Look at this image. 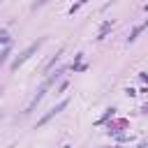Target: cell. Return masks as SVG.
Here are the masks:
<instances>
[{"label":"cell","mask_w":148,"mask_h":148,"mask_svg":"<svg viewBox=\"0 0 148 148\" xmlns=\"http://www.w3.org/2000/svg\"><path fill=\"white\" fill-rule=\"evenodd\" d=\"M109 30H111V21H104V23H102V28H99V32H97V39H104Z\"/></svg>","instance_id":"cell-4"},{"label":"cell","mask_w":148,"mask_h":148,"mask_svg":"<svg viewBox=\"0 0 148 148\" xmlns=\"http://www.w3.org/2000/svg\"><path fill=\"white\" fill-rule=\"evenodd\" d=\"M58 74H60V72H56L53 76H49V79H46V81L42 83V88H39V90L35 92V97H32V99L28 102V106H25V111H23V113H30V111H35V106H37V104L42 102V97H44V92H46V90H49V86H51V83H53V81L58 79Z\"/></svg>","instance_id":"cell-1"},{"label":"cell","mask_w":148,"mask_h":148,"mask_svg":"<svg viewBox=\"0 0 148 148\" xmlns=\"http://www.w3.org/2000/svg\"><path fill=\"white\" fill-rule=\"evenodd\" d=\"M0 92H2V90H0Z\"/></svg>","instance_id":"cell-9"},{"label":"cell","mask_w":148,"mask_h":148,"mask_svg":"<svg viewBox=\"0 0 148 148\" xmlns=\"http://www.w3.org/2000/svg\"><path fill=\"white\" fill-rule=\"evenodd\" d=\"M141 30H143V25H136V28L132 30V35H130V42H132V39H134V37H136V35H139Z\"/></svg>","instance_id":"cell-7"},{"label":"cell","mask_w":148,"mask_h":148,"mask_svg":"<svg viewBox=\"0 0 148 148\" xmlns=\"http://www.w3.org/2000/svg\"><path fill=\"white\" fill-rule=\"evenodd\" d=\"M9 53H12V49H9V46H7V49H5L2 53H0V67L5 65V60H7V56H9Z\"/></svg>","instance_id":"cell-5"},{"label":"cell","mask_w":148,"mask_h":148,"mask_svg":"<svg viewBox=\"0 0 148 148\" xmlns=\"http://www.w3.org/2000/svg\"><path fill=\"white\" fill-rule=\"evenodd\" d=\"M42 42H44V39H37V42H32V44H30V46H28V49L21 53V56H16V60L12 62V69H18V65H23V62H25V60H28V58H30V56H32V53H35V51L42 46Z\"/></svg>","instance_id":"cell-2"},{"label":"cell","mask_w":148,"mask_h":148,"mask_svg":"<svg viewBox=\"0 0 148 148\" xmlns=\"http://www.w3.org/2000/svg\"><path fill=\"white\" fill-rule=\"evenodd\" d=\"M9 42V35H7V30H0V44H7Z\"/></svg>","instance_id":"cell-6"},{"label":"cell","mask_w":148,"mask_h":148,"mask_svg":"<svg viewBox=\"0 0 148 148\" xmlns=\"http://www.w3.org/2000/svg\"><path fill=\"white\" fill-rule=\"evenodd\" d=\"M65 106H67V99H62L60 104H56V106H53V109H51V111H49V113H46V116H44V118H42V120L37 123V127H42V125H46V123H49V120H51V118H53L56 113H60V111H62Z\"/></svg>","instance_id":"cell-3"},{"label":"cell","mask_w":148,"mask_h":148,"mask_svg":"<svg viewBox=\"0 0 148 148\" xmlns=\"http://www.w3.org/2000/svg\"><path fill=\"white\" fill-rule=\"evenodd\" d=\"M44 2H46V0H37V2H35V7H37V5H44Z\"/></svg>","instance_id":"cell-8"}]
</instances>
